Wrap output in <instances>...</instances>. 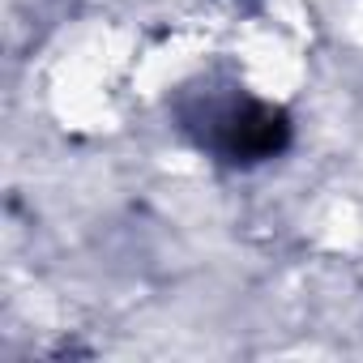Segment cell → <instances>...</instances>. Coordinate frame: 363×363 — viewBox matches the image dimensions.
<instances>
[{
    "label": "cell",
    "mask_w": 363,
    "mask_h": 363,
    "mask_svg": "<svg viewBox=\"0 0 363 363\" xmlns=\"http://www.w3.org/2000/svg\"><path fill=\"white\" fill-rule=\"evenodd\" d=\"M206 124H193L201 133V145L218 150L223 158L231 162H257V158H269L282 150L286 141V120L274 111V107H261V103H214L206 107L201 116Z\"/></svg>",
    "instance_id": "6da1fadb"
}]
</instances>
